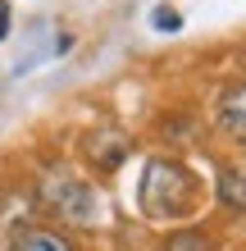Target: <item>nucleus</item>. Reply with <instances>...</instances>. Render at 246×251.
<instances>
[{
	"instance_id": "f257e3e1",
	"label": "nucleus",
	"mask_w": 246,
	"mask_h": 251,
	"mask_svg": "<svg viewBox=\"0 0 246 251\" xmlns=\"http://www.w3.org/2000/svg\"><path fill=\"white\" fill-rule=\"evenodd\" d=\"M141 210L151 219H182L196 210V178L178 160H151L141 174Z\"/></svg>"
},
{
	"instance_id": "f03ea898",
	"label": "nucleus",
	"mask_w": 246,
	"mask_h": 251,
	"mask_svg": "<svg viewBox=\"0 0 246 251\" xmlns=\"http://www.w3.org/2000/svg\"><path fill=\"white\" fill-rule=\"evenodd\" d=\"M41 192H46V205H50V210H60L64 219H78V224H91V219H96L91 187H82L73 174H50Z\"/></svg>"
},
{
	"instance_id": "7ed1b4c3",
	"label": "nucleus",
	"mask_w": 246,
	"mask_h": 251,
	"mask_svg": "<svg viewBox=\"0 0 246 251\" xmlns=\"http://www.w3.org/2000/svg\"><path fill=\"white\" fill-rule=\"evenodd\" d=\"M87 155H91L105 174H114L123 165V155H128V137L119 128H96L91 137H87Z\"/></svg>"
},
{
	"instance_id": "20e7f679",
	"label": "nucleus",
	"mask_w": 246,
	"mask_h": 251,
	"mask_svg": "<svg viewBox=\"0 0 246 251\" xmlns=\"http://www.w3.org/2000/svg\"><path fill=\"white\" fill-rule=\"evenodd\" d=\"M219 124H224L228 137H237L246 146V82L228 87V92L219 96Z\"/></svg>"
},
{
	"instance_id": "39448f33",
	"label": "nucleus",
	"mask_w": 246,
	"mask_h": 251,
	"mask_svg": "<svg viewBox=\"0 0 246 251\" xmlns=\"http://www.w3.org/2000/svg\"><path fill=\"white\" fill-rule=\"evenodd\" d=\"M9 251H73V242L55 228H27L9 242Z\"/></svg>"
},
{
	"instance_id": "423d86ee",
	"label": "nucleus",
	"mask_w": 246,
	"mask_h": 251,
	"mask_svg": "<svg viewBox=\"0 0 246 251\" xmlns=\"http://www.w3.org/2000/svg\"><path fill=\"white\" fill-rule=\"evenodd\" d=\"M219 201L233 205V210H246V169L242 165H228L219 174Z\"/></svg>"
},
{
	"instance_id": "0eeeda50",
	"label": "nucleus",
	"mask_w": 246,
	"mask_h": 251,
	"mask_svg": "<svg viewBox=\"0 0 246 251\" xmlns=\"http://www.w3.org/2000/svg\"><path fill=\"white\" fill-rule=\"evenodd\" d=\"M164 251H210V238L205 233H178V238H169Z\"/></svg>"
},
{
	"instance_id": "6e6552de",
	"label": "nucleus",
	"mask_w": 246,
	"mask_h": 251,
	"mask_svg": "<svg viewBox=\"0 0 246 251\" xmlns=\"http://www.w3.org/2000/svg\"><path fill=\"white\" fill-rule=\"evenodd\" d=\"M155 27H178V14H173V9H160V14H155Z\"/></svg>"
},
{
	"instance_id": "1a4fd4ad",
	"label": "nucleus",
	"mask_w": 246,
	"mask_h": 251,
	"mask_svg": "<svg viewBox=\"0 0 246 251\" xmlns=\"http://www.w3.org/2000/svg\"><path fill=\"white\" fill-rule=\"evenodd\" d=\"M9 19H14V14H9V5H5V0H0V41L9 37Z\"/></svg>"
}]
</instances>
